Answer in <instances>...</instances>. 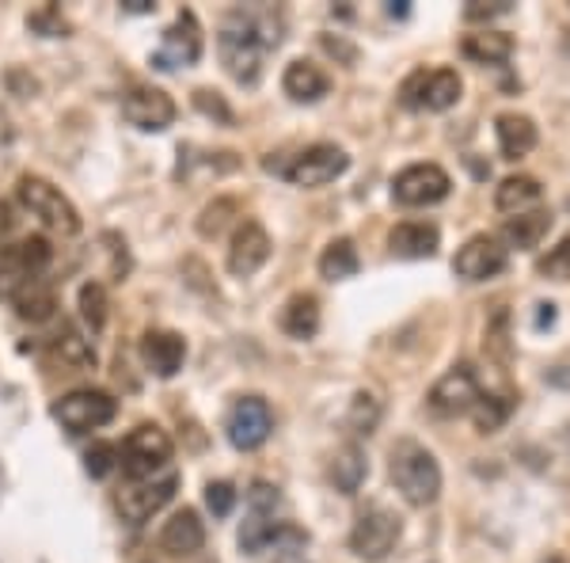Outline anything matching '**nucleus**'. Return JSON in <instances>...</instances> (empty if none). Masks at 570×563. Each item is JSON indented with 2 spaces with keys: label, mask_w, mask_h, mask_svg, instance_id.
Segmentation results:
<instances>
[{
  "label": "nucleus",
  "mask_w": 570,
  "mask_h": 563,
  "mask_svg": "<svg viewBox=\"0 0 570 563\" xmlns=\"http://www.w3.org/2000/svg\"><path fill=\"white\" fill-rule=\"evenodd\" d=\"M461 50L464 57H472L479 65H503L514 54V39L506 31H479V35H464Z\"/></svg>",
  "instance_id": "bb28decb"
},
{
  "label": "nucleus",
  "mask_w": 570,
  "mask_h": 563,
  "mask_svg": "<svg viewBox=\"0 0 570 563\" xmlns=\"http://www.w3.org/2000/svg\"><path fill=\"white\" fill-rule=\"evenodd\" d=\"M274 42H278V35H271L266 20L247 15V12H232L229 20H224L221 39H218L221 62H224V70H229L232 81L255 84L258 73H263L266 50H271Z\"/></svg>",
  "instance_id": "f257e3e1"
},
{
  "label": "nucleus",
  "mask_w": 570,
  "mask_h": 563,
  "mask_svg": "<svg viewBox=\"0 0 570 563\" xmlns=\"http://www.w3.org/2000/svg\"><path fill=\"white\" fill-rule=\"evenodd\" d=\"M282 331L289 339H313L319 331V301L316 294H293L282 309Z\"/></svg>",
  "instance_id": "b1692460"
},
{
  "label": "nucleus",
  "mask_w": 570,
  "mask_h": 563,
  "mask_svg": "<svg viewBox=\"0 0 570 563\" xmlns=\"http://www.w3.org/2000/svg\"><path fill=\"white\" fill-rule=\"evenodd\" d=\"M548 563H563V560H548Z\"/></svg>",
  "instance_id": "c03bdc74"
},
{
  "label": "nucleus",
  "mask_w": 570,
  "mask_h": 563,
  "mask_svg": "<svg viewBox=\"0 0 570 563\" xmlns=\"http://www.w3.org/2000/svg\"><path fill=\"white\" fill-rule=\"evenodd\" d=\"M506 247L495 241V236H487V233H479V236H472L468 244L456 252V259H453V270L461 278H468V282H487V278H495V275H503L506 270Z\"/></svg>",
  "instance_id": "2eb2a0df"
},
{
  "label": "nucleus",
  "mask_w": 570,
  "mask_h": 563,
  "mask_svg": "<svg viewBox=\"0 0 570 563\" xmlns=\"http://www.w3.org/2000/svg\"><path fill=\"white\" fill-rule=\"evenodd\" d=\"M12 225H15L12 206H8V202H0V236H8V233H12Z\"/></svg>",
  "instance_id": "79ce46f5"
},
{
  "label": "nucleus",
  "mask_w": 570,
  "mask_h": 563,
  "mask_svg": "<svg viewBox=\"0 0 570 563\" xmlns=\"http://www.w3.org/2000/svg\"><path fill=\"white\" fill-rule=\"evenodd\" d=\"M517 407V392H490V396H479V404L472 407V419L479 434H495L498 426L509 419V412Z\"/></svg>",
  "instance_id": "7c9ffc66"
},
{
  "label": "nucleus",
  "mask_w": 570,
  "mask_h": 563,
  "mask_svg": "<svg viewBox=\"0 0 570 563\" xmlns=\"http://www.w3.org/2000/svg\"><path fill=\"white\" fill-rule=\"evenodd\" d=\"M495 134H498V149H503L506 160H521L537 149V123H532L529 115L506 110V115L495 118Z\"/></svg>",
  "instance_id": "5701e85b"
},
{
  "label": "nucleus",
  "mask_w": 570,
  "mask_h": 563,
  "mask_svg": "<svg viewBox=\"0 0 570 563\" xmlns=\"http://www.w3.org/2000/svg\"><path fill=\"white\" fill-rule=\"evenodd\" d=\"M453 179L437 164H411L392 179V199L400 206H434V202L448 199Z\"/></svg>",
  "instance_id": "9d476101"
},
{
  "label": "nucleus",
  "mask_w": 570,
  "mask_h": 563,
  "mask_svg": "<svg viewBox=\"0 0 570 563\" xmlns=\"http://www.w3.org/2000/svg\"><path fill=\"white\" fill-rule=\"evenodd\" d=\"M12 305H15V317L20 320H28V323H42V320H50L54 317V309H57V297H54V289L46 286V282H31V286H23L20 294L12 297Z\"/></svg>",
  "instance_id": "cd10ccee"
},
{
  "label": "nucleus",
  "mask_w": 570,
  "mask_h": 563,
  "mask_svg": "<svg viewBox=\"0 0 570 563\" xmlns=\"http://www.w3.org/2000/svg\"><path fill=\"white\" fill-rule=\"evenodd\" d=\"M236 213V202L232 199H218V202H210V206L202 210V217H198V233L210 241V236H218L224 225H229V217Z\"/></svg>",
  "instance_id": "c9c22d12"
},
{
  "label": "nucleus",
  "mask_w": 570,
  "mask_h": 563,
  "mask_svg": "<svg viewBox=\"0 0 570 563\" xmlns=\"http://www.w3.org/2000/svg\"><path fill=\"white\" fill-rule=\"evenodd\" d=\"M42 358H46L50 373H84V370H92V365H95L92 343L73 328H65L62 336L50 339V347H46V354H42Z\"/></svg>",
  "instance_id": "412c9836"
},
{
  "label": "nucleus",
  "mask_w": 570,
  "mask_h": 563,
  "mask_svg": "<svg viewBox=\"0 0 570 563\" xmlns=\"http://www.w3.org/2000/svg\"><path fill=\"white\" fill-rule=\"evenodd\" d=\"M388 476H392L395 491L411 502V507H430L442 495V468L434 454L419 446L414 438H400L388 454Z\"/></svg>",
  "instance_id": "f03ea898"
},
{
  "label": "nucleus",
  "mask_w": 570,
  "mask_h": 563,
  "mask_svg": "<svg viewBox=\"0 0 570 563\" xmlns=\"http://www.w3.org/2000/svg\"><path fill=\"white\" fill-rule=\"evenodd\" d=\"M194 107L202 110V115H218L221 123H232V110L224 107V99L218 96V92H210V88H198L194 92Z\"/></svg>",
  "instance_id": "ea45409f"
},
{
  "label": "nucleus",
  "mask_w": 570,
  "mask_h": 563,
  "mask_svg": "<svg viewBox=\"0 0 570 563\" xmlns=\"http://www.w3.org/2000/svg\"><path fill=\"white\" fill-rule=\"evenodd\" d=\"M141 362L149 365V373L157 378H176L187 362V339L179 331L152 328L141 336Z\"/></svg>",
  "instance_id": "a211bd4d"
},
{
  "label": "nucleus",
  "mask_w": 570,
  "mask_h": 563,
  "mask_svg": "<svg viewBox=\"0 0 570 563\" xmlns=\"http://www.w3.org/2000/svg\"><path fill=\"white\" fill-rule=\"evenodd\" d=\"M461 76L456 70H414L400 84V104L411 110H448L461 104Z\"/></svg>",
  "instance_id": "0eeeda50"
},
{
  "label": "nucleus",
  "mask_w": 570,
  "mask_h": 563,
  "mask_svg": "<svg viewBox=\"0 0 570 563\" xmlns=\"http://www.w3.org/2000/svg\"><path fill=\"white\" fill-rule=\"evenodd\" d=\"M483 351H487L495 362H509L514 358V343H509V312L498 309L495 320L487 323V339H483Z\"/></svg>",
  "instance_id": "473e14b6"
},
{
  "label": "nucleus",
  "mask_w": 570,
  "mask_h": 563,
  "mask_svg": "<svg viewBox=\"0 0 570 563\" xmlns=\"http://www.w3.org/2000/svg\"><path fill=\"white\" fill-rule=\"evenodd\" d=\"M176 454V446H171L168 431H160V426L152 423H141L137 431H129V438L123 442V449H118V468H123L126 480L141 484V480H152V472H160L163 465Z\"/></svg>",
  "instance_id": "20e7f679"
},
{
  "label": "nucleus",
  "mask_w": 570,
  "mask_h": 563,
  "mask_svg": "<svg viewBox=\"0 0 570 563\" xmlns=\"http://www.w3.org/2000/svg\"><path fill=\"white\" fill-rule=\"evenodd\" d=\"M509 12V0H495V4H468L464 8V20L479 23V20H495V15Z\"/></svg>",
  "instance_id": "a19ab883"
},
{
  "label": "nucleus",
  "mask_w": 570,
  "mask_h": 563,
  "mask_svg": "<svg viewBox=\"0 0 570 563\" xmlns=\"http://www.w3.org/2000/svg\"><path fill=\"white\" fill-rule=\"evenodd\" d=\"M176 488H179V476L129 484L126 491H118L115 507H118V514H123L129 525H141V522H149L157 510H163L171 499H176Z\"/></svg>",
  "instance_id": "f8f14e48"
},
{
  "label": "nucleus",
  "mask_w": 570,
  "mask_h": 563,
  "mask_svg": "<svg viewBox=\"0 0 570 563\" xmlns=\"http://www.w3.org/2000/svg\"><path fill=\"white\" fill-rule=\"evenodd\" d=\"M247 499H252V510H255V514H263V518H266L274 507H278L282 495H278V488H271V484L258 480V484H252V491H247Z\"/></svg>",
  "instance_id": "58836bf2"
},
{
  "label": "nucleus",
  "mask_w": 570,
  "mask_h": 563,
  "mask_svg": "<svg viewBox=\"0 0 570 563\" xmlns=\"http://www.w3.org/2000/svg\"><path fill=\"white\" fill-rule=\"evenodd\" d=\"M350 168V157L339 149V145H308L305 152H297L293 157V164L285 168V179H289L293 187H305V191H313V187H327L335 183L342 172Z\"/></svg>",
  "instance_id": "1a4fd4ad"
},
{
  "label": "nucleus",
  "mask_w": 570,
  "mask_h": 563,
  "mask_svg": "<svg viewBox=\"0 0 570 563\" xmlns=\"http://www.w3.org/2000/svg\"><path fill=\"white\" fill-rule=\"evenodd\" d=\"M479 396L483 392H479V381H475L472 365H453V370L430 389L426 404H430V412H437V415H464L479 404Z\"/></svg>",
  "instance_id": "ddd939ff"
},
{
  "label": "nucleus",
  "mask_w": 570,
  "mask_h": 563,
  "mask_svg": "<svg viewBox=\"0 0 570 563\" xmlns=\"http://www.w3.org/2000/svg\"><path fill=\"white\" fill-rule=\"evenodd\" d=\"M15 199H20V206L28 210L31 217H39L50 233H62V236L81 233V213H76L73 202H68L50 179L20 176V183H15Z\"/></svg>",
  "instance_id": "7ed1b4c3"
},
{
  "label": "nucleus",
  "mask_w": 570,
  "mask_h": 563,
  "mask_svg": "<svg viewBox=\"0 0 570 563\" xmlns=\"http://www.w3.org/2000/svg\"><path fill=\"white\" fill-rule=\"evenodd\" d=\"M282 88L285 96L293 99V104H316V99L327 96V88H331V76L319 70L316 62H289L282 73Z\"/></svg>",
  "instance_id": "4be33fe9"
},
{
  "label": "nucleus",
  "mask_w": 570,
  "mask_h": 563,
  "mask_svg": "<svg viewBox=\"0 0 570 563\" xmlns=\"http://www.w3.org/2000/svg\"><path fill=\"white\" fill-rule=\"evenodd\" d=\"M50 259H54V247H50L46 236H28L12 247H0V297L12 301L23 286L39 282Z\"/></svg>",
  "instance_id": "39448f33"
},
{
  "label": "nucleus",
  "mask_w": 570,
  "mask_h": 563,
  "mask_svg": "<svg viewBox=\"0 0 570 563\" xmlns=\"http://www.w3.org/2000/svg\"><path fill=\"white\" fill-rule=\"evenodd\" d=\"M537 275L556 278V282H570V236H563L548 255L537 263Z\"/></svg>",
  "instance_id": "f704fd0d"
},
{
  "label": "nucleus",
  "mask_w": 570,
  "mask_h": 563,
  "mask_svg": "<svg viewBox=\"0 0 570 563\" xmlns=\"http://www.w3.org/2000/svg\"><path fill=\"white\" fill-rule=\"evenodd\" d=\"M224 431H229V442L236 449H258L274 431V412L263 396H240L236 404L229 407V419H224Z\"/></svg>",
  "instance_id": "9b49d317"
},
{
  "label": "nucleus",
  "mask_w": 570,
  "mask_h": 563,
  "mask_svg": "<svg viewBox=\"0 0 570 563\" xmlns=\"http://www.w3.org/2000/svg\"><path fill=\"white\" fill-rule=\"evenodd\" d=\"M540 317H537V328H551L556 323V305H537Z\"/></svg>",
  "instance_id": "37998d69"
},
{
  "label": "nucleus",
  "mask_w": 570,
  "mask_h": 563,
  "mask_svg": "<svg viewBox=\"0 0 570 563\" xmlns=\"http://www.w3.org/2000/svg\"><path fill=\"white\" fill-rule=\"evenodd\" d=\"M205 507L213 510V518H229L232 507H236V488L229 480L205 484Z\"/></svg>",
  "instance_id": "4c0bfd02"
},
{
  "label": "nucleus",
  "mask_w": 570,
  "mask_h": 563,
  "mask_svg": "<svg viewBox=\"0 0 570 563\" xmlns=\"http://www.w3.org/2000/svg\"><path fill=\"white\" fill-rule=\"evenodd\" d=\"M361 270V259H358V247L347 236H339V241H331L324 247V255H319V275L327 282H342V278H353Z\"/></svg>",
  "instance_id": "c85d7f7f"
},
{
  "label": "nucleus",
  "mask_w": 570,
  "mask_h": 563,
  "mask_svg": "<svg viewBox=\"0 0 570 563\" xmlns=\"http://www.w3.org/2000/svg\"><path fill=\"white\" fill-rule=\"evenodd\" d=\"M271 233H266L258 221H244V225L232 233L229 244V270L236 278H252L266 259H271Z\"/></svg>",
  "instance_id": "f3484780"
},
{
  "label": "nucleus",
  "mask_w": 570,
  "mask_h": 563,
  "mask_svg": "<svg viewBox=\"0 0 570 563\" xmlns=\"http://www.w3.org/2000/svg\"><path fill=\"white\" fill-rule=\"evenodd\" d=\"M123 115L129 126H137V130L160 134L176 123V99H171L163 88H134V92H126V99H123Z\"/></svg>",
  "instance_id": "4468645a"
},
{
  "label": "nucleus",
  "mask_w": 570,
  "mask_h": 563,
  "mask_svg": "<svg viewBox=\"0 0 570 563\" xmlns=\"http://www.w3.org/2000/svg\"><path fill=\"white\" fill-rule=\"evenodd\" d=\"M84 465H88V472L95 480H103V476H110L118 468V446H110V442H95V446L84 454Z\"/></svg>",
  "instance_id": "e433bc0d"
},
{
  "label": "nucleus",
  "mask_w": 570,
  "mask_h": 563,
  "mask_svg": "<svg viewBox=\"0 0 570 563\" xmlns=\"http://www.w3.org/2000/svg\"><path fill=\"white\" fill-rule=\"evenodd\" d=\"M198 57H202V28L194 12H179V20L163 31V46L152 62L157 70H176V65H194Z\"/></svg>",
  "instance_id": "dca6fc26"
},
{
  "label": "nucleus",
  "mask_w": 570,
  "mask_h": 563,
  "mask_svg": "<svg viewBox=\"0 0 570 563\" xmlns=\"http://www.w3.org/2000/svg\"><path fill=\"white\" fill-rule=\"evenodd\" d=\"M107 286L103 282H88L81 286V317L88 323L92 331H103L107 328Z\"/></svg>",
  "instance_id": "2f4dec72"
},
{
  "label": "nucleus",
  "mask_w": 570,
  "mask_h": 563,
  "mask_svg": "<svg viewBox=\"0 0 570 563\" xmlns=\"http://www.w3.org/2000/svg\"><path fill=\"white\" fill-rule=\"evenodd\" d=\"M543 199V187L537 183L532 176H509L498 183V191H495V206L503 210V213H525L529 206H537V202Z\"/></svg>",
  "instance_id": "393cba45"
},
{
  "label": "nucleus",
  "mask_w": 570,
  "mask_h": 563,
  "mask_svg": "<svg viewBox=\"0 0 570 563\" xmlns=\"http://www.w3.org/2000/svg\"><path fill=\"white\" fill-rule=\"evenodd\" d=\"M400 533H403L400 518H395L388 507H380V502H373V507L361 510L358 522H353V529H350V552H353L358 560L377 563V560H384L388 552L395 549Z\"/></svg>",
  "instance_id": "6e6552de"
},
{
  "label": "nucleus",
  "mask_w": 570,
  "mask_h": 563,
  "mask_svg": "<svg viewBox=\"0 0 570 563\" xmlns=\"http://www.w3.org/2000/svg\"><path fill=\"white\" fill-rule=\"evenodd\" d=\"M369 465H366V454L358 446H342L339 454L331 457V484L339 488L342 495H353L366 480Z\"/></svg>",
  "instance_id": "c756f323"
},
{
  "label": "nucleus",
  "mask_w": 570,
  "mask_h": 563,
  "mask_svg": "<svg viewBox=\"0 0 570 563\" xmlns=\"http://www.w3.org/2000/svg\"><path fill=\"white\" fill-rule=\"evenodd\" d=\"M442 244L434 221H400V225L388 233V252L400 255V259H430Z\"/></svg>",
  "instance_id": "aec40b11"
},
{
  "label": "nucleus",
  "mask_w": 570,
  "mask_h": 563,
  "mask_svg": "<svg viewBox=\"0 0 570 563\" xmlns=\"http://www.w3.org/2000/svg\"><path fill=\"white\" fill-rule=\"evenodd\" d=\"M551 229V213L548 210H529V213H517V217H509L503 225V236L509 247H521V252H529V247H537L543 236H548Z\"/></svg>",
  "instance_id": "a878e982"
},
{
  "label": "nucleus",
  "mask_w": 570,
  "mask_h": 563,
  "mask_svg": "<svg viewBox=\"0 0 570 563\" xmlns=\"http://www.w3.org/2000/svg\"><path fill=\"white\" fill-rule=\"evenodd\" d=\"M380 419V400L373 396V392H358L350 404V426L358 434H373V426Z\"/></svg>",
  "instance_id": "72a5a7b5"
},
{
  "label": "nucleus",
  "mask_w": 570,
  "mask_h": 563,
  "mask_svg": "<svg viewBox=\"0 0 570 563\" xmlns=\"http://www.w3.org/2000/svg\"><path fill=\"white\" fill-rule=\"evenodd\" d=\"M115 415H118V400L103 389H73L54 404V419L62 423L68 434L99 431V426L115 423Z\"/></svg>",
  "instance_id": "423d86ee"
},
{
  "label": "nucleus",
  "mask_w": 570,
  "mask_h": 563,
  "mask_svg": "<svg viewBox=\"0 0 570 563\" xmlns=\"http://www.w3.org/2000/svg\"><path fill=\"white\" fill-rule=\"evenodd\" d=\"M202 544H205V525H202V518H198V510H190V507L176 510L160 529V549L176 560L198 556Z\"/></svg>",
  "instance_id": "6ab92c4d"
}]
</instances>
